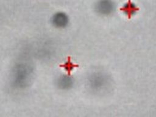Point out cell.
Listing matches in <instances>:
<instances>
[{
    "label": "cell",
    "instance_id": "5",
    "mask_svg": "<svg viewBox=\"0 0 156 117\" xmlns=\"http://www.w3.org/2000/svg\"><path fill=\"white\" fill-rule=\"evenodd\" d=\"M107 79L105 75L101 73H96L91 75L89 83L93 88L95 87H101L102 85H104L107 83Z\"/></svg>",
    "mask_w": 156,
    "mask_h": 117
},
{
    "label": "cell",
    "instance_id": "6",
    "mask_svg": "<svg viewBox=\"0 0 156 117\" xmlns=\"http://www.w3.org/2000/svg\"><path fill=\"white\" fill-rule=\"evenodd\" d=\"M120 10L123 12L129 18H130L139 10V8L135 4L132 2L131 0H129L120 8Z\"/></svg>",
    "mask_w": 156,
    "mask_h": 117
},
{
    "label": "cell",
    "instance_id": "1",
    "mask_svg": "<svg viewBox=\"0 0 156 117\" xmlns=\"http://www.w3.org/2000/svg\"><path fill=\"white\" fill-rule=\"evenodd\" d=\"M34 73V66L30 60L26 58H20L13 64L10 73V87L16 90L26 88L30 83Z\"/></svg>",
    "mask_w": 156,
    "mask_h": 117
},
{
    "label": "cell",
    "instance_id": "3",
    "mask_svg": "<svg viewBox=\"0 0 156 117\" xmlns=\"http://www.w3.org/2000/svg\"><path fill=\"white\" fill-rule=\"evenodd\" d=\"M69 17L63 12H57L52 15L51 18V24L57 29H64L69 24Z\"/></svg>",
    "mask_w": 156,
    "mask_h": 117
},
{
    "label": "cell",
    "instance_id": "2",
    "mask_svg": "<svg viewBox=\"0 0 156 117\" xmlns=\"http://www.w3.org/2000/svg\"><path fill=\"white\" fill-rule=\"evenodd\" d=\"M115 9V5L112 0H98L95 4V10L101 15H110Z\"/></svg>",
    "mask_w": 156,
    "mask_h": 117
},
{
    "label": "cell",
    "instance_id": "4",
    "mask_svg": "<svg viewBox=\"0 0 156 117\" xmlns=\"http://www.w3.org/2000/svg\"><path fill=\"white\" fill-rule=\"evenodd\" d=\"M56 87L62 90H68L71 88L74 83V79L69 75L62 74L55 79V80Z\"/></svg>",
    "mask_w": 156,
    "mask_h": 117
}]
</instances>
